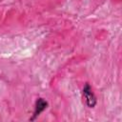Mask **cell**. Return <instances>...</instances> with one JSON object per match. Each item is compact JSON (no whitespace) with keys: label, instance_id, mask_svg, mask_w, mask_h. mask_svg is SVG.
I'll list each match as a JSON object with an SVG mask.
<instances>
[{"label":"cell","instance_id":"6da1fadb","mask_svg":"<svg viewBox=\"0 0 122 122\" xmlns=\"http://www.w3.org/2000/svg\"><path fill=\"white\" fill-rule=\"evenodd\" d=\"M83 96L85 98L86 104L90 107V108H93L96 104V97L94 95V93L92 91V88L90 87L89 84H86L84 89H83Z\"/></svg>","mask_w":122,"mask_h":122},{"label":"cell","instance_id":"7a4b0ae2","mask_svg":"<svg viewBox=\"0 0 122 122\" xmlns=\"http://www.w3.org/2000/svg\"><path fill=\"white\" fill-rule=\"evenodd\" d=\"M47 107H48V102L43 98H38L36 101V104H35V109H34V112H33V116H32L31 120H33L35 117H37Z\"/></svg>","mask_w":122,"mask_h":122}]
</instances>
